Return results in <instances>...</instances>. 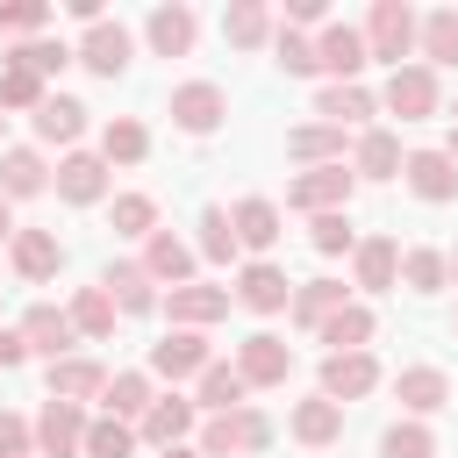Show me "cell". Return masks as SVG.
I'll use <instances>...</instances> for the list:
<instances>
[{
  "instance_id": "ab89813d",
  "label": "cell",
  "mask_w": 458,
  "mask_h": 458,
  "mask_svg": "<svg viewBox=\"0 0 458 458\" xmlns=\"http://www.w3.org/2000/svg\"><path fill=\"white\" fill-rule=\"evenodd\" d=\"M415 36H422V57H429V64H458V14H451V7L422 14Z\"/></svg>"
},
{
  "instance_id": "8d00e7d4",
  "label": "cell",
  "mask_w": 458,
  "mask_h": 458,
  "mask_svg": "<svg viewBox=\"0 0 458 458\" xmlns=\"http://www.w3.org/2000/svg\"><path fill=\"white\" fill-rule=\"evenodd\" d=\"M286 150H293V157H308V165H344V129L308 122V129H293V136H286Z\"/></svg>"
},
{
  "instance_id": "f35d334b",
  "label": "cell",
  "mask_w": 458,
  "mask_h": 458,
  "mask_svg": "<svg viewBox=\"0 0 458 458\" xmlns=\"http://www.w3.org/2000/svg\"><path fill=\"white\" fill-rule=\"evenodd\" d=\"M243 394H250V386H243V372H236V365H222V358H215V365L200 372V408L229 415V408H243Z\"/></svg>"
},
{
  "instance_id": "7402d4cb",
  "label": "cell",
  "mask_w": 458,
  "mask_h": 458,
  "mask_svg": "<svg viewBox=\"0 0 458 458\" xmlns=\"http://www.w3.org/2000/svg\"><path fill=\"white\" fill-rule=\"evenodd\" d=\"M107 301H114V315H150L157 308V279L143 272V265H107Z\"/></svg>"
},
{
  "instance_id": "f546056e",
  "label": "cell",
  "mask_w": 458,
  "mask_h": 458,
  "mask_svg": "<svg viewBox=\"0 0 458 458\" xmlns=\"http://www.w3.org/2000/svg\"><path fill=\"white\" fill-rule=\"evenodd\" d=\"M372 329H379V322H372V308L344 301V308L322 322V344H329V351H365V344H372Z\"/></svg>"
},
{
  "instance_id": "7dc6e473",
  "label": "cell",
  "mask_w": 458,
  "mask_h": 458,
  "mask_svg": "<svg viewBox=\"0 0 458 458\" xmlns=\"http://www.w3.org/2000/svg\"><path fill=\"white\" fill-rule=\"evenodd\" d=\"M72 57H79V50H64V43H43V36H36V43H21V50H14V64H29V72H36V79H50V72H64V64H72Z\"/></svg>"
},
{
  "instance_id": "74e56055",
  "label": "cell",
  "mask_w": 458,
  "mask_h": 458,
  "mask_svg": "<svg viewBox=\"0 0 458 458\" xmlns=\"http://www.w3.org/2000/svg\"><path fill=\"white\" fill-rule=\"evenodd\" d=\"M336 308H344V279H308V286H293V315H301L308 329H322Z\"/></svg>"
},
{
  "instance_id": "4316f807",
  "label": "cell",
  "mask_w": 458,
  "mask_h": 458,
  "mask_svg": "<svg viewBox=\"0 0 458 458\" xmlns=\"http://www.w3.org/2000/svg\"><path fill=\"white\" fill-rule=\"evenodd\" d=\"M29 122H36V136H43V143H72V136L86 129V107H79L72 93H43V107H36Z\"/></svg>"
},
{
  "instance_id": "ee69618b",
  "label": "cell",
  "mask_w": 458,
  "mask_h": 458,
  "mask_svg": "<svg viewBox=\"0 0 458 458\" xmlns=\"http://www.w3.org/2000/svg\"><path fill=\"white\" fill-rule=\"evenodd\" d=\"M236 250H243V243H236V229H229V215H222V208H208V215H200V258H215V265H229Z\"/></svg>"
},
{
  "instance_id": "60d3db41",
  "label": "cell",
  "mask_w": 458,
  "mask_h": 458,
  "mask_svg": "<svg viewBox=\"0 0 458 458\" xmlns=\"http://www.w3.org/2000/svg\"><path fill=\"white\" fill-rule=\"evenodd\" d=\"M401 279H408V293H437V286H451V272H444V250H429V243L401 250Z\"/></svg>"
},
{
  "instance_id": "6da1fadb",
  "label": "cell",
  "mask_w": 458,
  "mask_h": 458,
  "mask_svg": "<svg viewBox=\"0 0 458 458\" xmlns=\"http://www.w3.org/2000/svg\"><path fill=\"white\" fill-rule=\"evenodd\" d=\"M272 444V422L243 401V408H229V415H208V429H200V458H243V451H265Z\"/></svg>"
},
{
  "instance_id": "bcb514c9",
  "label": "cell",
  "mask_w": 458,
  "mask_h": 458,
  "mask_svg": "<svg viewBox=\"0 0 458 458\" xmlns=\"http://www.w3.org/2000/svg\"><path fill=\"white\" fill-rule=\"evenodd\" d=\"M150 222H157L150 193H114V236H150Z\"/></svg>"
},
{
  "instance_id": "db71d44e",
  "label": "cell",
  "mask_w": 458,
  "mask_h": 458,
  "mask_svg": "<svg viewBox=\"0 0 458 458\" xmlns=\"http://www.w3.org/2000/svg\"><path fill=\"white\" fill-rule=\"evenodd\" d=\"M0 243H14V215H7V193H0Z\"/></svg>"
},
{
  "instance_id": "836d02e7",
  "label": "cell",
  "mask_w": 458,
  "mask_h": 458,
  "mask_svg": "<svg viewBox=\"0 0 458 458\" xmlns=\"http://www.w3.org/2000/svg\"><path fill=\"white\" fill-rule=\"evenodd\" d=\"M64 315H72L79 336H114V301H107V286H79Z\"/></svg>"
},
{
  "instance_id": "5b68a950",
  "label": "cell",
  "mask_w": 458,
  "mask_h": 458,
  "mask_svg": "<svg viewBox=\"0 0 458 458\" xmlns=\"http://www.w3.org/2000/svg\"><path fill=\"white\" fill-rule=\"evenodd\" d=\"M29 437H36V458H72V451L86 444V408H72V401H43V415L29 422Z\"/></svg>"
},
{
  "instance_id": "ffe728a7",
  "label": "cell",
  "mask_w": 458,
  "mask_h": 458,
  "mask_svg": "<svg viewBox=\"0 0 458 458\" xmlns=\"http://www.w3.org/2000/svg\"><path fill=\"white\" fill-rule=\"evenodd\" d=\"M394 394H401L408 415H437V408L451 401V379H444L437 365H401V372H394Z\"/></svg>"
},
{
  "instance_id": "f907efd6",
  "label": "cell",
  "mask_w": 458,
  "mask_h": 458,
  "mask_svg": "<svg viewBox=\"0 0 458 458\" xmlns=\"http://www.w3.org/2000/svg\"><path fill=\"white\" fill-rule=\"evenodd\" d=\"M0 458H36L29 422H21V415H7V408H0Z\"/></svg>"
},
{
  "instance_id": "ac0fdd59",
  "label": "cell",
  "mask_w": 458,
  "mask_h": 458,
  "mask_svg": "<svg viewBox=\"0 0 458 458\" xmlns=\"http://www.w3.org/2000/svg\"><path fill=\"white\" fill-rule=\"evenodd\" d=\"M143 272H150V279L172 293V286H186V272H193V250H186L172 229H150V236H143Z\"/></svg>"
},
{
  "instance_id": "3957f363",
  "label": "cell",
  "mask_w": 458,
  "mask_h": 458,
  "mask_svg": "<svg viewBox=\"0 0 458 458\" xmlns=\"http://www.w3.org/2000/svg\"><path fill=\"white\" fill-rule=\"evenodd\" d=\"M358 36H365V57H386V64H401V57L415 50V14H408L401 0H379V7H372V21H365Z\"/></svg>"
},
{
  "instance_id": "277c9868",
  "label": "cell",
  "mask_w": 458,
  "mask_h": 458,
  "mask_svg": "<svg viewBox=\"0 0 458 458\" xmlns=\"http://www.w3.org/2000/svg\"><path fill=\"white\" fill-rule=\"evenodd\" d=\"M236 372H243V386H286V372H293V344H279L272 329H258V336L236 344Z\"/></svg>"
},
{
  "instance_id": "c3c4849f",
  "label": "cell",
  "mask_w": 458,
  "mask_h": 458,
  "mask_svg": "<svg viewBox=\"0 0 458 458\" xmlns=\"http://www.w3.org/2000/svg\"><path fill=\"white\" fill-rule=\"evenodd\" d=\"M272 50H279V64H286V72H315V43H308V36L279 29V36H272Z\"/></svg>"
},
{
  "instance_id": "52a82bcc",
  "label": "cell",
  "mask_w": 458,
  "mask_h": 458,
  "mask_svg": "<svg viewBox=\"0 0 458 458\" xmlns=\"http://www.w3.org/2000/svg\"><path fill=\"white\" fill-rule=\"evenodd\" d=\"M208 365H215V351H208L200 329H172L165 344H150V372L157 379H200Z\"/></svg>"
},
{
  "instance_id": "f6af8a7d",
  "label": "cell",
  "mask_w": 458,
  "mask_h": 458,
  "mask_svg": "<svg viewBox=\"0 0 458 458\" xmlns=\"http://www.w3.org/2000/svg\"><path fill=\"white\" fill-rule=\"evenodd\" d=\"M379 451H386V458H437V437H429L422 422H394V429L379 437Z\"/></svg>"
},
{
  "instance_id": "8992f818",
  "label": "cell",
  "mask_w": 458,
  "mask_h": 458,
  "mask_svg": "<svg viewBox=\"0 0 458 458\" xmlns=\"http://www.w3.org/2000/svg\"><path fill=\"white\" fill-rule=\"evenodd\" d=\"M365 64H372V57H365V36H358L351 21H329V29L315 36V72H329L336 86H351Z\"/></svg>"
},
{
  "instance_id": "ba28073f",
  "label": "cell",
  "mask_w": 458,
  "mask_h": 458,
  "mask_svg": "<svg viewBox=\"0 0 458 458\" xmlns=\"http://www.w3.org/2000/svg\"><path fill=\"white\" fill-rule=\"evenodd\" d=\"M379 386V365H372V351H329L322 358V394L344 408V401H365Z\"/></svg>"
},
{
  "instance_id": "484cf974",
  "label": "cell",
  "mask_w": 458,
  "mask_h": 458,
  "mask_svg": "<svg viewBox=\"0 0 458 458\" xmlns=\"http://www.w3.org/2000/svg\"><path fill=\"white\" fill-rule=\"evenodd\" d=\"M315 114H322L329 129H351V122H365V114H372V93H365L358 79H351V86H336V79H329V86L315 93Z\"/></svg>"
},
{
  "instance_id": "6f0895ef",
  "label": "cell",
  "mask_w": 458,
  "mask_h": 458,
  "mask_svg": "<svg viewBox=\"0 0 458 458\" xmlns=\"http://www.w3.org/2000/svg\"><path fill=\"white\" fill-rule=\"evenodd\" d=\"M444 157H451V165H458V129H451V143H444Z\"/></svg>"
},
{
  "instance_id": "7c38bea8",
  "label": "cell",
  "mask_w": 458,
  "mask_h": 458,
  "mask_svg": "<svg viewBox=\"0 0 458 458\" xmlns=\"http://www.w3.org/2000/svg\"><path fill=\"white\" fill-rule=\"evenodd\" d=\"M165 315H172L179 329H208V322L229 315V286H200V279H186V286L165 293Z\"/></svg>"
},
{
  "instance_id": "4fadbf2b",
  "label": "cell",
  "mask_w": 458,
  "mask_h": 458,
  "mask_svg": "<svg viewBox=\"0 0 458 458\" xmlns=\"http://www.w3.org/2000/svg\"><path fill=\"white\" fill-rule=\"evenodd\" d=\"M72 336H79V329H72V315H64V308H50V301H36V308L21 315V351H36V358H50V365L72 351Z\"/></svg>"
},
{
  "instance_id": "f5cc1de1",
  "label": "cell",
  "mask_w": 458,
  "mask_h": 458,
  "mask_svg": "<svg viewBox=\"0 0 458 458\" xmlns=\"http://www.w3.org/2000/svg\"><path fill=\"white\" fill-rule=\"evenodd\" d=\"M21 358H29V351H21V329H0V372L21 365Z\"/></svg>"
},
{
  "instance_id": "f1b7e54d",
  "label": "cell",
  "mask_w": 458,
  "mask_h": 458,
  "mask_svg": "<svg viewBox=\"0 0 458 458\" xmlns=\"http://www.w3.org/2000/svg\"><path fill=\"white\" fill-rule=\"evenodd\" d=\"M150 150V129L136 122V114H114L107 129H100V165H136Z\"/></svg>"
},
{
  "instance_id": "1f68e13d",
  "label": "cell",
  "mask_w": 458,
  "mask_h": 458,
  "mask_svg": "<svg viewBox=\"0 0 458 458\" xmlns=\"http://www.w3.org/2000/svg\"><path fill=\"white\" fill-rule=\"evenodd\" d=\"M293 437H301V444H336V437H344V408H336L329 394L301 401V408H293Z\"/></svg>"
},
{
  "instance_id": "d6a6232c",
  "label": "cell",
  "mask_w": 458,
  "mask_h": 458,
  "mask_svg": "<svg viewBox=\"0 0 458 458\" xmlns=\"http://www.w3.org/2000/svg\"><path fill=\"white\" fill-rule=\"evenodd\" d=\"M401 172V136L394 129H365L358 136V179H394Z\"/></svg>"
},
{
  "instance_id": "9a60e30c",
  "label": "cell",
  "mask_w": 458,
  "mask_h": 458,
  "mask_svg": "<svg viewBox=\"0 0 458 458\" xmlns=\"http://www.w3.org/2000/svg\"><path fill=\"white\" fill-rule=\"evenodd\" d=\"M79 64L100 72V79H122V72H129V29H122V21H93L86 43H79Z\"/></svg>"
},
{
  "instance_id": "816d5d0a",
  "label": "cell",
  "mask_w": 458,
  "mask_h": 458,
  "mask_svg": "<svg viewBox=\"0 0 458 458\" xmlns=\"http://www.w3.org/2000/svg\"><path fill=\"white\" fill-rule=\"evenodd\" d=\"M286 21H301V29L322 21V0H286ZM286 21H279V29H286Z\"/></svg>"
},
{
  "instance_id": "d6986e66",
  "label": "cell",
  "mask_w": 458,
  "mask_h": 458,
  "mask_svg": "<svg viewBox=\"0 0 458 458\" xmlns=\"http://www.w3.org/2000/svg\"><path fill=\"white\" fill-rule=\"evenodd\" d=\"M351 265H358V286H365V293H386V286L401 279V243H394V236H358Z\"/></svg>"
},
{
  "instance_id": "e575fe53",
  "label": "cell",
  "mask_w": 458,
  "mask_h": 458,
  "mask_svg": "<svg viewBox=\"0 0 458 458\" xmlns=\"http://www.w3.org/2000/svg\"><path fill=\"white\" fill-rule=\"evenodd\" d=\"M79 451H86V458H129V451H136V422H122V415H93Z\"/></svg>"
},
{
  "instance_id": "8fae6325",
  "label": "cell",
  "mask_w": 458,
  "mask_h": 458,
  "mask_svg": "<svg viewBox=\"0 0 458 458\" xmlns=\"http://www.w3.org/2000/svg\"><path fill=\"white\" fill-rule=\"evenodd\" d=\"M236 301H243L250 315H279V308L293 301V279H286L272 258H250V265L236 272Z\"/></svg>"
},
{
  "instance_id": "680465c9",
  "label": "cell",
  "mask_w": 458,
  "mask_h": 458,
  "mask_svg": "<svg viewBox=\"0 0 458 458\" xmlns=\"http://www.w3.org/2000/svg\"><path fill=\"white\" fill-rule=\"evenodd\" d=\"M0 129H7V114H0Z\"/></svg>"
},
{
  "instance_id": "7a4b0ae2",
  "label": "cell",
  "mask_w": 458,
  "mask_h": 458,
  "mask_svg": "<svg viewBox=\"0 0 458 458\" xmlns=\"http://www.w3.org/2000/svg\"><path fill=\"white\" fill-rule=\"evenodd\" d=\"M222 114H229V93H222L215 79H186V86H172V122H179L186 136H215Z\"/></svg>"
},
{
  "instance_id": "30bf717a",
  "label": "cell",
  "mask_w": 458,
  "mask_h": 458,
  "mask_svg": "<svg viewBox=\"0 0 458 458\" xmlns=\"http://www.w3.org/2000/svg\"><path fill=\"white\" fill-rule=\"evenodd\" d=\"M286 200L308 208V215H336V208L351 200V172H344V165H308V172L286 186Z\"/></svg>"
},
{
  "instance_id": "603a6c76",
  "label": "cell",
  "mask_w": 458,
  "mask_h": 458,
  "mask_svg": "<svg viewBox=\"0 0 458 458\" xmlns=\"http://www.w3.org/2000/svg\"><path fill=\"white\" fill-rule=\"evenodd\" d=\"M193 7H150V21H143V36H150V50L157 57H186L193 50Z\"/></svg>"
},
{
  "instance_id": "9c48e42d",
  "label": "cell",
  "mask_w": 458,
  "mask_h": 458,
  "mask_svg": "<svg viewBox=\"0 0 458 458\" xmlns=\"http://www.w3.org/2000/svg\"><path fill=\"white\" fill-rule=\"evenodd\" d=\"M401 122H422V114H437V72L429 64H394V79H386V93H379Z\"/></svg>"
},
{
  "instance_id": "d590c367",
  "label": "cell",
  "mask_w": 458,
  "mask_h": 458,
  "mask_svg": "<svg viewBox=\"0 0 458 458\" xmlns=\"http://www.w3.org/2000/svg\"><path fill=\"white\" fill-rule=\"evenodd\" d=\"M222 36H229L236 50H258V43L272 36V14H265L258 0H229V14H222Z\"/></svg>"
},
{
  "instance_id": "7bdbcfd3",
  "label": "cell",
  "mask_w": 458,
  "mask_h": 458,
  "mask_svg": "<svg viewBox=\"0 0 458 458\" xmlns=\"http://www.w3.org/2000/svg\"><path fill=\"white\" fill-rule=\"evenodd\" d=\"M308 243H315L322 258H336V250H358V229H351V215L336 208V215H315V229H308Z\"/></svg>"
},
{
  "instance_id": "d4e9b609",
  "label": "cell",
  "mask_w": 458,
  "mask_h": 458,
  "mask_svg": "<svg viewBox=\"0 0 458 458\" xmlns=\"http://www.w3.org/2000/svg\"><path fill=\"white\" fill-rule=\"evenodd\" d=\"M100 386H107V372H100L93 358H57V365H50V401H72V408H79V401H93Z\"/></svg>"
},
{
  "instance_id": "e0dca14e",
  "label": "cell",
  "mask_w": 458,
  "mask_h": 458,
  "mask_svg": "<svg viewBox=\"0 0 458 458\" xmlns=\"http://www.w3.org/2000/svg\"><path fill=\"white\" fill-rule=\"evenodd\" d=\"M7 258H14V272H21V279H50V272L64 265V243H57V229H14Z\"/></svg>"
},
{
  "instance_id": "cb8c5ba5",
  "label": "cell",
  "mask_w": 458,
  "mask_h": 458,
  "mask_svg": "<svg viewBox=\"0 0 458 458\" xmlns=\"http://www.w3.org/2000/svg\"><path fill=\"white\" fill-rule=\"evenodd\" d=\"M229 229H236V243H243V250H272V243H279V208H272L265 193H250V200H236Z\"/></svg>"
},
{
  "instance_id": "5bb4252c",
  "label": "cell",
  "mask_w": 458,
  "mask_h": 458,
  "mask_svg": "<svg viewBox=\"0 0 458 458\" xmlns=\"http://www.w3.org/2000/svg\"><path fill=\"white\" fill-rule=\"evenodd\" d=\"M401 179L415 186V200H458V165L444 150H408L401 157Z\"/></svg>"
},
{
  "instance_id": "4dcf8cb0",
  "label": "cell",
  "mask_w": 458,
  "mask_h": 458,
  "mask_svg": "<svg viewBox=\"0 0 458 458\" xmlns=\"http://www.w3.org/2000/svg\"><path fill=\"white\" fill-rule=\"evenodd\" d=\"M100 401H107V415H122V422H143V408H150L157 394H150V372H114V379L100 386Z\"/></svg>"
},
{
  "instance_id": "b9f144b4",
  "label": "cell",
  "mask_w": 458,
  "mask_h": 458,
  "mask_svg": "<svg viewBox=\"0 0 458 458\" xmlns=\"http://www.w3.org/2000/svg\"><path fill=\"white\" fill-rule=\"evenodd\" d=\"M0 107H29V114L43 107V79H36L29 64H14V57L0 64Z\"/></svg>"
},
{
  "instance_id": "681fc988",
  "label": "cell",
  "mask_w": 458,
  "mask_h": 458,
  "mask_svg": "<svg viewBox=\"0 0 458 458\" xmlns=\"http://www.w3.org/2000/svg\"><path fill=\"white\" fill-rule=\"evenodd\" d=\"M50 21V7L43 0H21V7H0V29H14V36H29L36 43V29Z\"/></svg>"
},
{
  "instance_id": "9f6ffc18",
  "label": "cell",
  "mask_w": 458,
  "mask_h": 458,
  "mask_svg": "<svg viewBox=\"0 0 458 458\" xmlns=\"http://www.w3.org/2000/svg\"><path fill=\"white\" fill-rule=\"evenodd\" d=\"M444 272H451V279H458V243H451V250H444Z\"/></svg>"
},
{
  "instance_id": "44dd1931",
  "label": "cell",
  "mask_w": 458,
  "mask_h": 458,
  "mask_svg": "<svg viewBox=\"0 0 458 458\" xmlns=\"http://www.w3.org/2000/svg\"><path fill=\"white\" fill-rule=\"evenodd\" d=\"M57 193H64L72 208H93V200L107 193V165H100L93 150H72V157L57 165Z\"/></svg>"
},
{
  "instance_id": "11a10c76",
  "label": "cell",
  "mask_w": 458,
  "mask_h": 458,
  "mask_svg": "<svg viewBox=\"0 0 458 458\" xmlns=\"http://www.w3.org/2000/svg\"><path fill=\"white\" fill-rule=\"evenodd\" d=\"M157 458H200V451H193V444H172V451H157Z\"/></svg>"
},
{
  "instance_id": "2e32d148",
  "label": "cell",
  "mask_w": 458,
  "mask_h": 458,
  "mask_svg": "<svg viewBox=\"0 0 458 458\" xmlns=\"http://www.w3.org/2000/svg\"><path fill=\"white\" fill-rule=\"evenodd\" d=\"M186 429H193V401H179V394H157V401L143 408V422H136V437L157 444V451L186 444Z\"/></svg>"
},
{
  "instance_id": "83f0119b",
  "label": "cell",
  "mask_w": 458,
  "mask_h": 458,
  "mask_svg": "<svg viewBox=\"0 0 458 458\" xmlns=\"http://www.w3.org/2000/svg\"><path fill=\"white\" fill-rule=\"evenodd\" d=\"M50 186V165L36 157V150H0V193L7 200H29V193H43Z\"/></svg>"
}]
</instances>
